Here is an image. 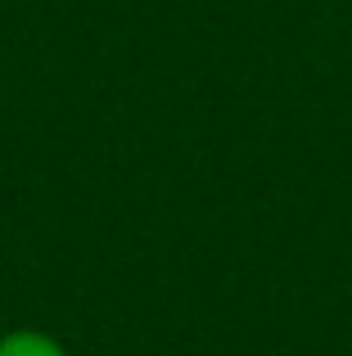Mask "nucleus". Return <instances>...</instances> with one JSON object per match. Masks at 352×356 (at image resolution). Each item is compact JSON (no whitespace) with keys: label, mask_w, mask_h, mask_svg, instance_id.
<instances>
[{"label":"nucleus","mask_w":352,"mask_h":356,"mask_svg":"<svg viewBox=\"0 0 352 356\" xmlns=\"http://www.w3.org/2000/svg\"><path fill=\"white\" fill-rule=\"evenodd\" d=\"M0 356H68V348L41 330H14L0 339Z\"/></svg>","instance_id":"f257e3e1"}]
</instances>
